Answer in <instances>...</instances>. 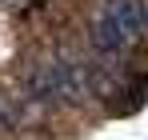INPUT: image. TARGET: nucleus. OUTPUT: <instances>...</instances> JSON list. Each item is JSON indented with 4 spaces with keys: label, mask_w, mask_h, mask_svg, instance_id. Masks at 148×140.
I'll use <instances>...</instances> for the list:
<instances>
[{
    "label": "nucleus",
    "mask_w": 148,
    "mask_h": 140,
    "mask_svg": "<svg viewBox=\"0 0 148 140\" xmlns=\"http://www.w3.org/2000/svg\"><path fill=\"white\" fill-rule=\"evenodd\" d=\"M144 28H148L144 0H108L92 20V40L100 52H120V48L136 44Z\"/></svg>",
    "instance_id": "obj_1"
},
{
    "label": "nucleus",
    "mask_w": 148,
    "mask_h": 140,
    "mask_svg": "<svg viewBox=\"0 0 148 140\" xmlns=\"http://www.w3.org/2000/svg\"><path fill=\"white\" fill-rule=\"evenodd\" d=\"M88 84H92V72L84 64L60 60V64H48V68L32 72L24 80V92L32 100H76V96L88 92Z\"/></svg>",
    "instance_id": "obj_2"
}]
</instances>
